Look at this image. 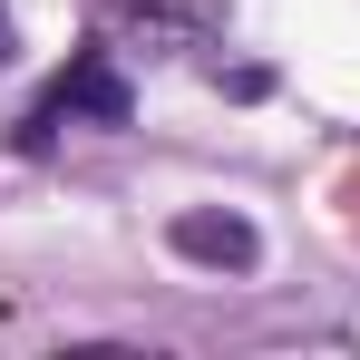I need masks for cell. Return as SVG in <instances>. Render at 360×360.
I'll return each mask as SVG.
<instances>
[{
  "label": "cell",
  "mask_w": 360,
  "mask_h": 360,
  "mask_svg": "<svg viewBox=\"0 0 360 360\" xmlns=\"http://www.w3.org/2000/svg\"><path fill=\"white\" fill-rule=\"evenodd\" d=\"M68 127H136V88H127V68L108 39H88V49H68V68L10 117V156H49Z\"/></svg>",
  "instance_id": "cell-1"
},
{
  "label": "cell",
  "mask_w": 360,
  "mask_h": 360,
  "mask_svg": "<svg viewBox=\"0 0 360 360\" xmlns=\"http://www.w3.org/2000/svg\"><path fill=\"white\" fill-rule=\"evenodd\" d=\"M166 243H176V263H195V273H253L263 263V234H253V214H234V205H185L176 224H166Z\"/></svg>",
  "instance_id": "cell-2"
},
{
  "label": "cell",
  "mask_w": 360,
  "mask_h": 360,
  "mask_svg": "<svg viewBox=\"0 0 360 360\" xmlns=\"http://www.w3.org/2000/svg\"><path fill=\"white\" fill-rule=\"evenodd\" d=\"M10 49H20V30H10V0H0V68H10Z\"/></svg>",
  "instance_id": "cell-3"
}]
</instances>
